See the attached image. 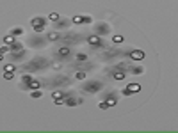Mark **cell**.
Here are the masks:
<instances>
[{
  "instance_id": "cell-16",
  "label": "cell",
  "mask_w": 178,
  "mask_h": 133,
  "mask_svg": "<svg viewBox=\"0 0 178 133\" xmlns=\"http://www.w3.org/2000/svg\"><path fill=\"white\" fill-rule=\"evenodd\" d=\"M64 105H66V107H77V105H78V98H75L71 94H66V96H64Z\"/></svg>"
},
{
  "instance_id": "cell-33",
  "label": "cell",
  "mask_w": 178,
  "mask_h": 133,
  "mask_svg": "<svg viewBox=\"0 0 178 133\" xmlns=\"http://www.w3.org/2000/svg\"><path fill=\"white\" fill-rule=\"evenodd\" d=\"M50 66H52V69H53V71H59V69H61V68H63V66H61V64H59V62H52V64H50Z\"/></svg>"
},
{
  "instance_id": "cell-6",
  "label": "cell",
  "mask_w": 178,
  "mask_h": 133,
  "mask_svg": "<svg viewBox=\"0 0 178 133\" xmlns=\"http://www.w3.org/2000/svg\"><path fill=\"white\" fill-rule=\"evenodd\" d=\"M71 23L73 25H82V23H93V18L89 14H75L71 18Z\"/></svg>"
},
{
  "instance_id": "cell-34",
  "label": "cell",
  "mask_w": 178,
  "mask_h": 133,
  "mask_svg": "<svg viewBox=\"0 0 178 133\" xmlns=\"http://www.w3.org/2000/svg\"><path fill=\"white\" fill-rule=\"evenodd\" d=\"M121 94H123V96H130L132 92H130V89H128V87H123V91H121Z\"/></svg>"
},
{
  "instance_id": "cell-3",
  "label": "cell",
  "mask_w": 178,
  "mask_h": 133,
  "mask_svg": "<svg viewBox=\"0 0 178 133\" xmlns=\"http://www.w3.org/2000/svg\"><path fill=\"white\" fill-rule=\"evenodd\" d=\"M29 43H31V46H34V48H43V46H46L48 39L43 37L41 34H36V36H32L31 39H29Z\"/></svg>"
},
{
  "instance_id": "cell-35",
  "label": "cell",
  "mask_w": 178,
  "mask_h": 133,
  "mask_svg": "<svg viewBox=\"0 0 178 133\" xmlns=\"http://www.w3.org/2000/svg\"><path fill=\"white\" fill-rule=\"evenodd\" d=\"M4 59H5V57H4V53H0V62L4 61Z\"/></svg>"
},
{
  "instance_id": "cell-17",
  "label": "cell",
  "mask_w": 178,
  "mask_h": 133,
  "mask_svg": "<svg viewBox=\"0 0 178 133\" xmlns=\"http://www.w3.org/2000/svg\"><path fill=\"white\" fill-rule=\"evenodd\" d=\"M126 73H132V75H143V73H144V68H143V66H128V68H126Z\"/></svg>"
},
{
  "instance_id": "cell-26",
  "label": "cell",
  "mask_w": 178,
  "mask_h": 133,
  "mask_svg": "<svg viewBox=\"0 0 178 133\" xmlns=\"http://www.w3.org/2000/svg\"><path fill=\"white\" fill-rule=\"evenodd\" d=\"M29 94H31L32 100H38V98H41L43 96V91L41 89H36V91H29Z\"/></svg>"
},
{
  "instance_id": "cell-5",
  "label": "cell",
  "mask_w": 178,
  "mask_h": 133,
  "mask_svg": "<svg viewBox=\"0 0 178 133\" xmlns=\"http://www.w3.org/2000/svg\"><path fill=\"white\" fill-rule=\"evenodd\" d=\"M85 43H87L91 48H104V39H102V36H96V34L89 36V37L85 39Z\"/></svg>"
},
{
  "instance_id": "cell-21",
  "label": "cell",
  "mask_w": 178,
  "mask_h": 133,
  "mask_svg": "<svg viewBox=\"0 0 178 133\" xmlns=\"http://www.w3.org/2000/svg\"><path fill=\"white\" fill-rule=\"evenodd\" d=\"M126 87L130 89V92H132V94H134V92H139L141 89H143V87H141V83H137V82H134V83H128Z\"/></svg>"
},
{
  "instance_id": "cell-8",
  "label": "cell",
  "mask_w": 178,
  "mask_h": 133,
  "mask_svg": "<svg viewBox=\"0 0 178 133\" xmlns=\"http://www.w3.org/2000/svg\"><path fill=\"white\" fill-rule=\"evenodd\" d=\"M126 55H128V59H132L134 62H141L144 57H146V53H144L143 50H130Z\"/></svg>"
},
{
  "instance_id": "cell-20",
  "label": "cell",
  "mask_w": 178,
  "mask_h": 133,
  "mask_svg": "<svg viewBox=\"0 0 178 133\" xmlns=\"http://www.w3.org/2000/svg\"><path fill=\"white\" fill-rule=\"evenodd\" d=\"M23 29H21V27H14V29H11L9 30V34L11 36H13V37H20V36H23Z\"/></svg>"
},
{
  "instance_id": "cell-9",
  "label": "cell",
  "mask_w": 178,
  "mask_h": 133,
  "mask_svg": "<svg viewBox=\"0 0 178 133\" xmlns=\"http://www.w3.org/2000/svg\"><path fill=\"white\" fill-rule=\"evenodd\" d=\"M25 57H27V51H25V48H23V50H20V51H9L11 62H20V61H23Z\"/></svg>"
},
{
  "instance_id": "cell-31",
  "label": "cell",
  "mask_w": 178,
  "mask_h": 133,
  "mask_svg": "<svg viewBox=\"0 0 178 133\" xmlns=\"http://www.w3.org/2000/svg\"><path fill=\"white\" fill-rule=\"evenodd\" d=\"M98 108H100V110H107V108H109V105L105 103V100H102V101H98Z\"/></svg>"
},
{
  "instance_id": "cell-29",
  "label": "cell",
  "mask_w": 178,
  "mask_h": 133,
  "mask_svg": "<svg viewBox=\"0 0 178 133\" xmlns=\"http://www.w3.org/2000/svg\"><path fill=\"white\" fill-rule=\"evenodd\" d=\"M4 71H16V64H14V62L5 64V66H4Z\"/></svg>"
},
{
  "instance_id": "cell-4",
  "label": "cell",
  "mask_w": 178,
  "mask_h": 133,
  "mask_svg": "<svg viewBox=\"0 0 178 133\" xmlns=\"http://www.w3.org/2000/svg\"><path fill=\"white\" fill-rule=\"evenodd\" d=\"M31 64L36 68V71H43L46 66H50L48 59H45V57H34V59L31 61Z\"/></svg>"
},
{
  "instance_id": "cell-32",
  "label": "cell",
  "mask_w": 178,
  "mask_h": 133,
  "mask_svg": "<svg viewBox=\"0 0 178 133\" xmlns=\"http://www.w3.org/2000/svg\"><path fill=\"white\" fill-rule=\"evenodd\" d=\"M9 46H7V44H2V46H0V53H4V55H5V53H9Z\"/></svg>"
},
{
  "instance_id": "cell-10",
  "label": "cell",
  "mask_w": 178,
  "mask_h": 133,
  "mask_svg": "<svg viewBox=\"0 0 178 133\" xmlns=\"http://www.w3.org/2000/svg\"><path fill=\"white\" fill-rule=\"evenodd\" d=\"M64 94L63 91H52V101L53 105H64Z\"/></svg>"
},
{
  "instance_id": "cell-7",
  "label": "cell",
  "mask_w": 178,
  "mask_h": 133,
  "mask_svg": "<svg viewBox=\"0 0 178 133\" xmlns=\"http://www.w3.org/2000/svg\"><path fill=\"white\" fill-rule=\"evenodd\" d=\"M111 76L114 78L116 82H123L126 78V69H121V68H116L114 66V69H112V73H111Z\"/></svg>"
},
{
  "instance_id": "cell-18",
  "label": "cell",
  "mask_w": 178,
  "mask_h": 133,
  "mask_svg": "<svg viewBox=\"0 0 178 133\" xmlns=\"http://www.w3.org/2000/svg\"><path fill=\"white\" fill-rule=\"evenodd\" d=\"M87 59H89V55H87V53L78 51V53H77V57H75V62H77V64H82V62H87Z\"/></svg>"
},
{
  "instance_id": "cell-15",
  "label": "cell",
  "mask_w": 178,
  "mask_h": 133,
  "mask_svg": "<svg viewBox=\"0 0 178 133\" xmlns=\"http://www.w3.org/2000/svg\"><path fill=\"white\" fill-rule=\"evenodd\" d=\"M46 39H48L50 43L61 41V39H63V34H61L59 30H52V32H48V34H46Z\"/></svg>"
},
{
  "instance_id": "cell-23",
  "label": "cell",
  "mask_w": 178,
  "mask_h": 133,
  "mask_svg": "<svg viewBox=\"0 0 178 133\" xmlns=\"http://www.w3.org/2000/svg\"><path fill=\"white\" fill-rule=\"evenodd\" d=\"M61 18H63V16H61L59 12H50L46 20H48V21H52V23H55V21H59V20H61Z\"/></svg>"
},
{
  "instance_id": "cell-2",
  "label": "cell",
  "mask_w": 178,
  "mask_h": 133,
  "mask_svg": "<svg viewBox=\"0 0 178 133\" xmlns=\"http://www.w3.org/2000/svg\"><path fill=\"white\" fill-rule=\"evenodd\" d=\"M46 23H48V20H46L45 16H34L31 20V27L34 29L36 34H43L45 29H46Z\"/></svg>"
},
{
  "instance_id": "cell-25",
  "label": "cell",
  "mask_w": 178,
  "mask_h": 133,
  "mask_svg": "<svg viewBox=\"0 0 178 133\" xmlns=\"http://www.w3.org/2000/svg\"><path fill=\"white\" fill-rule=\"evenodd\" d=\"M9 50L11 51H20V50H23V44H21L20 41H14L13 44L9 46Z\"/></svg>"
},
{
  "instance_id": "cell-12",
  "label": "cell",
  "mask_w": 178,
  "mask_h": 133,
  "mask_svg": "<svg viewBox=\"0 0 178 133\" xmlns=\"http://www.w3.org/2000/svg\"><path fill=\"white\" fill-rule=\"evenodd\" d=\"M94 32H96V36H105V34L111 32V29H109L107 23H96L94 25Z\"/></svg>"
},
{
  "instance_id": "cell-11",
  "label": "cell",
  "mask_w": 178,
  "mask_h": 133,
  "mask_svg": "<svg viewBox=\"0 0 178 133\" xmlns=\"http://www.w3.org/2000/svg\"><path fill=\"white\" fill-rule=\"evenodd\" d=\"M55 55H57L59 59H70V57H71V48L64 44V46H61V48L57 50V53H55Z\"/></svg>"
},
{
  "instance_id": "cell-22",
  "label": "cell",
  "mask_w": 178,
  "mask_h": 133,
  "mask_svg": "<svg viewBox=\"0 0 178 133\" xmlns=\"http://www.w3.org/2000/svg\"><path fill=\"white\" fill-rule=\"evenodd\" d=\"M14 41H16V37H13L11 34H7V36H4V37H2V43H4V44H7V46H11Z\"/></svg>"
},
{
  "instance_id": "cell-14",
  "label": "cell",
  "mask_w": 178,
  "mask_h": 133,
  "mask_svg": "<svg viewBox=\"0 0 178 133\" xmlns=\"http://www.w3.org/2000/svg\"><path fill=\"white\" fill-rule=\"evenodd\" d=\"M45 85H43L41 80H34L32 78V82H29L27 85H21V89H29V91H36V89H43Z\"/></svg>"
},
{
  "instance_id": "cell-28",
  "label": "cell",
  "mask_w": 178,
  "mask_h": 133,
  "mask_svg": "<svg viewBox=\"0 0 178 133\" xmlns=\"http://www.w3.org/2000/svg\"><path fill=\"white\" fill-rule=\"evenodd\" d=\"M75 80H85V69H78L75 73Z\"/></svg>"
},
{
  "instance_id": "cell-19",
  "label": "cell",
  "mask_w": 178,
  "mask_h": 133,
  "mask_svg": "<svg viewBox=\"0 0 178 133\" xmlns=\"http://www.w3.org/2000/svg\"><path fill=\"white\" fill-rule=\"evenodd\" d=\"M70 25V20H64V18H61L59 21H55L53 23V29L57 30V29H64V27H68Z\"/></svg>"
},
{
  "instance_id": "cell-27",
  "label": "cell",
  "mask_w": 178,
  "mask_h": 133,
  "mask_svg": "<svg viewBox=\"0 0 178 133\" xmlns=\"http://www.w3.org/2000/svg\"><path fill=\"white\" fill-rule=\"evenodd\" d=\"M123 41H125V37H123L121 34H114V36H112V43H114V44H121Z\"/></svg>"
},
{
  "instance_id": "cell-30",
  "label": "cell",
  "mask_w": 178,
  "mask_h": 133,
  "mask_svg": "<svg viewBox=\"0 0 178 133\" xmlns=\"http://www.w3.org/2000/svg\"><path fill=\"white\" fill-rule=\"evenodd\" d=\"M4 80H13L14 78V71H4Z\"/></svg>"
},
{
  "instance_id": "cell-24",
  "label": "cell",
  "mask_w": 178,
  "mask_h": 133,
  "mask_svg": "<svg viewBox=\"0 0 178 133\" xmlns=\"http://www.w3.org/2000/svg\"><path fill=\"white\" fill-rule=\"evenodd\" d=\"M29 82H32V75L31 73H23L21 75V85H27Z\"/></svg>"
},
{
  "instance_id": "cell-1",
  "label": "cell",
  "mask_w": 178,
  "mask_h": 133,
  "mask_svg": "<svg viewBox=\"0 0 178 133\" xmlns=\"http://www.w3.org/2000/svg\"><path fill=\"white\" fill-rule=\"evenodd\" d=\"M102 89H104V82H100V80H89L82 85V92H85V94H96Z\"/></svg>"
},
{
  "instance_id": "cell-13",
  "label": "cell",
  "mask_w": 178,
  "mask_h": 133,
  "mask_svg": "<svg viewBox=\"0 0 178 133\" xmlns=\"http://www.w3.org/2000/svg\"><path fill=\"white\" fill-rule=\"evenodd\" d=\"M104 100H105V103H107L109 107H116V105H118V101H119V100H118V94H116V92H107Z\"/></svg>"
}]
</instances>
